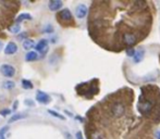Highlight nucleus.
Wrapping results in <instances>:
<instances>
[{
  "label": "nucleus",
  "mask_w": 160,
  "mask_h": 139,
  "mask_svg": "<svg viewBox=\"0 0 160 139\" xmlns=\"http://www.w3.org/2000/svg\"><path fill=\"white\" fill-rule=\"evenodd\" d=\"M57 18H58V22L62 23V24H67V23L72 21V13L69 9H62L61 11L58 12Z\"/></svg>",
  "instance_id": "nucleus-1"
},
{
  "label": "nucleus",
  "mask_w": 160,
  "mask_h": 139,
  "mask_svg": "<svg viewBox=\"0 0 160 139\" xmlns=\"http://www.w3.org/2000/svg\"><path fill=\"white\" fill-rule=\"evenodd\" d=\"M111 113H112V115L116 117H123L124 113H125V107H124L123 103H121V102L113 103L111 107Z\"/></svg>",
  "instance_id": "nucleus-2"
},
{
  "label": "nucleus",
  "mask_w": 160,
  "mask_h": 139,
  "mask_svg": "<svg viewBox=\"0 0 160 139\" xmlns=\"http://www.w3.org/2000/svg\"><path fill=\"white\" fill-rule=\"evenodd\" d=\"M0 73L2 74L5 77H13L15 75V68L12 65H10V64L6 63L0 66Z\"/></svg>",
  "instance_id": "nucleus-3"
},
{
  "label": "nucleus",
  "mask_w": 160,
  "mask_h": 139,
  "mask_svg": "<svg viewBox=\"0 0 160 139\" xmlns=\"http://www.w3.org/2000/svg\"><path fill=\"white\" fill-rule=\"evenodd\" d=\"M153 107H154L153 101L151 100H144V101H142V103L138 105V110H139L141 113L147 114V113H149V112L151 111Z\"/></svg>",
  "instance_id": "nucleus-4"
},
{
  "label": "nucleus",
  "mask_w": 160,
  "mask_h": 139,
  "mask_svg": "<svg viewBox=\"0 0 160 139\" xmlns=\"http://www.w3.org/2000/svg\"><path fill=\"white\" fill-rule=\"evenodd\" d=\"M87 14V7H86L84 3H80V5L76 6L75 8V16L80 20L84 18Z\"/></svg>",
  "instance_id": "nucleus-5"
},
{
  "label": "nucleus",
  "mask_w": 160,
  "mask_h": 139,
  "mask_svg": "<svg viewBox=\"0 0 160 139\" xmlns=\"http://www.w3.org/2000/svg\"><path fill=\"white\" fill-rule=\"evenodd\" d=\"M36 100L42 104H47V103L50 102V96L47 95L46 92H44V91L38 90L36 92Z\"/></svg>",
  "instance_id": "nucleus-6"
},
{
  "label": "nucleus",
  "mask_w": 160,
  "mask_h": 139,
  "mask_svg": "<svg viewBox=\"0 0 160 139\" xmlns=\"http://www.w3.org/2000/svg\"><path fill=\"white\" fill-rule=\"evenodd\" d=\"M36 50H37L38 52L45 55V53L47 52V50H48V41H47L46 39L39 40V43L36 45Z\"/></svg>",
  "instance_id": "nucleus-7"
},
{
  "label": "nucleus",
  "mask_w": 160,
  "mask_h": 139,
  "mask_svg": "<svg viewBox=\"0 0 160 139\" xmlns=\"http://www.w3.org/2000/svg\"><path fill=\"white\" fill-rule=\"evenodd\" d=\"M123 39H124V43L129 46H133L137 40L136 36L133 33H125V34L123 35Z\"/></svg>",
  "instance_id": "nucleus-8"
},
{
  "label": "nucleus",
  "mask_w": 160,
  "mask_h": 139,
  "mask_svg": "<svg viewBox=\"0 0 160 139\" xmlns=\"http://www.w3.org/2000/svg\"><path fill=\"white\" fill-rule=\"evenodd\" d=\"M16 51H18V45H16L15 43H13V41H11V43H9L7 46H6V48H5L6 55H14Z\"/></svg>",
  "instance_id": "nucleus-9"
},
{
  "label": "nucleus",
  "mask_w": 160,
  "mask_h": 139,
  "mask_svg": "<svg viewBox=\"0 0 160 139\" xmlns=\"http://www.w3.org/2000/svg\"><path fill=\"white\" fill-rule=\"evenodd\" d=\"M63 6V2L61 0H51L48 2V7L51 11H57V10L61 9Z\"/></svg>",
  "instance_id": "nucleus-10"
},
{
  "label": "nucleus",
  "mask_w": 160,
  "mask_h": 139,
  "mask_svg": "<svg viewBox=\"0 0 160 139\" xmlns=\"http://www.w3.org/2000/svg\"><path fill=\"white\" fill-rule=\"evenodd\" d=\"M38 59V53L36 51H30L25 55V60L27 62H32V61H36Z\"/></svg>",
  "instance_id": "nucleus-11"
},
{
  "label": "nucleus",
  "mask_w": 160,
  "mask_h": 139,
  "mask_svg": "<svg viewBox=\"0 0 160 139\" xmlns=\"http://www.w3.org/2000/svg\"><path fill=\"white\" fill-rule=\"evenodd\" d=\"M144 53H145L144 50H142V49H138V50H136L134 57H133L134 63H139V62L143 60V58H144Z\"/></svg>",
  "instance_id": "nucleus-12"
},
{
  "label": "nucleus",
  "mask_w": 160,
  "mask_h": 139,
  "mask_svg": "<svg viewBox=\"0 0 160 139\" xmlns=\"http://www.w3.org/2000/svg\"><path fill=\"white\" fill-rule=\"evenodd\" d=\"M2 87L5 89H7V90H12V89L15 87V84H14V82H12V80H5V82L2 83Z\"/></svg>",
  "instance_id": "nucleus-13"
},
{
  "label": "nucleus",
  "mask_w": 160,
  "mask_h": 139,
  "mask_svg": "<svg viewBox=\"0 0 160 139\" xmlns=\"http://www.w3.org/2000/svg\"><path fill=\"white\" fill-rule=\"evenodd\" d=\"M22 46H23L24 49L28 50V49L33 48V46H34V40H32V39H25V40L23 41V43H22Z\"/></svg>",
  "instance_id": "nucleus-14"
},
{
  "label": "nucleus",
  "mask_w": 160,
  "mask_h": 139,
  "mask_svg": "<svg viewBox=\"0 0 160 139\" xmlns=\"http://www.w3.org/2000/svg\"><path fill=\"white\" fill-rule=\"evenodd\" d=\"M26 115L25 114H22V113H15L13 115V117H11V119H10V123H13V122H18L19 121V120H22V119H24V117H25Z\"/></svg>",
  "instance_id": "nucleus-15"
},
{
  "label": "nucleus",
  "mask_w": 160,
  "mask_h": 139,
  "mask_svg": "<svg viewBox=\"0 0 160 139\" xmlns=\"http://www.w3.org/2000/svg\"><path fill=\"white\" fill-rule=\"evenodd\" d=\"M24 20H32V15L28 13H22L16 18V22L18 23L21 22V21H24Z\"/></svg>",
  "instance_id": "nucleus-16"
},
{
  "label": "nucleus",
  "mask_w": 160,
  "mask_h": 139,
  "mask_svg": "<svg viewBox=\"0 0 160 139\" xmlns=\"http://www.w3.org/2000/svg\"><path fill=\"white\" fill-rule=\"evenodd\" d=\"M8 30H9V32L13 33V34H16V33L20 32V30H21V26H20L19 23H16V24H14V25L9 26V28H8Z\"/></svg>",
  "instance_id": "nucleus-17"
},
{
  "label": "nucleus",
  "mask_w": 160,
  "mask_h": 139,
  "mask_svg": "<svg viewBox=\"0 0 160 139\" xmlns=\"http://www.w3.org/2000/svg\"><path fill=\"white\" fill-rule=\"evenodd\" d=\"M22 86H23L24 89H32L33 88V84L27 80H22Z\"/></svg>",
  "instance_id": "nucleus-18"
},
{
  "label": "nucleus",
  "mask_w": 160,
  "mask_h": 139,
  "mask_svg": "<svg viewBox=\"0 0 160 139\" xmlns=\"http://www.w3.org/2000/svg\"><path fill=\"white\" fill-rule=\"evenodd\" d=\"M48 113H50L51 115H52V117H57V119H60V120H64V117H63V115H61V114H59V113H57V112L52 111V110H48Z\"/></svg>",
  "instance_id": "nucleus-19"
},
{
  "label": "nucleus",
  "mask_w": 160,
  "mask_h": 139,
  "mask_svg": "<svg viewBox=\"0 0 160 139\" xmlns=\"http://www.w3.org/2000/svg\"><path fill=\"white\" fill-rule=\"evenodd\" d=\"M135 52H136V51H135L133 48H130V49H128V50H126V55H128L129 57H132V58L134 57Z\"/></svg>",
  "instance_id": "nucleus-20"
},
{
  "label": "nucleus",
  "mask_w": 160,
  "mask_h": 139,
  "mask_svg": "<svg viewBox=\"0 0 160 139\" xmlns=\"http://www.w3.org/2000/svg\"><path fill=\"white\" fill-rule=\"evenodd\" d=\"M9 113H10V110H9V109H7V110H2V111L0 112V114H1L2 117H7V115H9Z\"/></svg>",
  "instance_id": "nucleus-21"
},
{
  "label": "nucleus",
  "mask_w": 160,
  "mask_h": 139,
  "mask_svg": "<svg viewBox=\"0 0 160 139\" xmlns=\"http://www.w3.org/2000/svg\"><path fill=\"white\" fill-rule=\"evenodd\" d=\"M6 130H8V127H7V126H5V127H2L1 129H0V139H1V138L3 137V134H5Z\"/></svg>",
  "instance_id": "nucleus-22"
},
{
  "label": "nucleus",
  "mask_w": 160,
  "mask_h": 139,
  "mask_svg": "<svg viewBox=\"0 0 160 139\" xmlns=\"http://www.w3.org/2000/svg\"><path fill=\"white\" fill-rule=\"evenodd\" d=\"M24 102H25L27 105H30V107H32V105H34V104H35L34 101H33V100H30V99H27V100H25V101H24Z\"/></svg>",
  "instance_id": "nucleus-23"
},
{
  "label": "nucleus",
  "mask_w": 160,
  "mask_h": 139,
  "mask_svg": "<svg viewBox=\"0 0 160 139\" xmlns=\"http://www.w3.org/2000/svg\"><path fill=\"white\" fill-rule=\"evenodd\" d=\"M75 136H76V139H83V135H82L81 132H77Z\"/></svg>",
  "instance_id": "nucleus-24"
},
{
  "label": "nucleus",
  "mask_w": 160,
  "mask_h": 139,
  "mask_svg": "<svg viewBox=\"0 0 160 139\" xmlns=\"http://www.w3.org/2000/svg\"><path fill=\"white\" fill-rule=\"evenodd\" d=\"M155 137H156V139H160V129L156 130V133H155Z\"/></svg>",
  "instance_id": "nucleus-25"
},
{
  "label": "nucleus",
  "mask_w": 160,
  "mask_h": 139,
  "mask_svg": "<svg viewBox=\"0 0 160 139\" xmlns=\"http://www.w3.org/2000/svg\"><path fill=\"white\" fill-rule=\"evenodd\" d=\"M46 32H47V33H51V32H53V28H52V26H51V25H48V27H47Z\"/></svg>",
  "instance_id": "nucleus-26"
},
{
  "label": "nucleus",
  "mask_w": 160,
  "mask_h": 139,
  "mask_svg": "<svg viewBox=\"0 0 160 139\" xmlns=\"http://www.w3.org/2000/svg\"><path fill=\"white\" fill-rule=\"evenodd\" d=\"M14 110H15L16 109V108H18V101H15V102H14Z\"/></svg>",
  "instance_id": "nucleus-27"
},
{
  "label": "nucleus",
  "mask_w": 160,
  "mask_h": 139,
  "mask_svg": "<svg viewBox=\"0 0 160 139\" xmlns=\"http://www.w3.org/2000/svg\"><path fill=\"white\" fill-rule=\"evenodd\" d=\"M2 46H3V43H2V41L0 40V50H1V48H2Z\"/></svg>",
  "instance_id": "nucleus-28"
},
{
  "label": "nucleus",
  "mask_w": 160,
  "mask_h": 139,
  "mask_svg": "<svg viewBox=\"0 0 160 139\" xmlns=\"http://www.w3.org/2000/svg\"><path fill=\"white\" fill-rule=\"evenodd\" d=\"M1 139H6V137H5V136H3V137H2V138H1Z\"/></svg>",
  "instance_id": "nucleus-29"
}]
</instances>
